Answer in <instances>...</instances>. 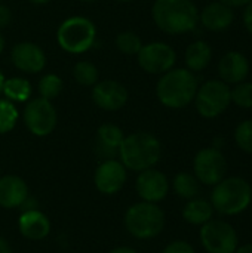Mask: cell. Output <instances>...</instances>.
Segmentation results:
<instances>
[{
	"instance_id": "cell-12",
	"label": "cell",
	"mask_w": 252,
	"mask_h": 253,
	"mask_svg": "<svg viewBox=\"0 0 252 253\" xmlns=\"http://www.w3.org/2000/svg\"><path fill=\"white\" fill-rule=\"evenodd\" d=\"M128 181V169L117 159L102 160L94 173L95 188L104 196H114L123 190Z\"/></svg>"
},
{
	"instance_id": "cell-42",
	"label": "cell",
	"mask_w": 252,
	"mask_h": 253,
	"mask_svg": "<svg viewBox=\"0 0 252 253\" xmlns=\"http://www.w3.org/2000/svg\"><path fill=\"white\" fill-rule=\"evenodd\" d=\"M117 1H120V3H129V1H132V0H117Z\"/></svg>"
},
{
	"instance_id": "cell-6",
	"label": "cell",
	"mask_w": 252,
	"mask_h": 253,
	"mask_svg": "<svg viewBox=\"0 0 252 253\" xmlns=\"http://www.w3.org/2000/svg\"><path fill=\"white\" fill-rule=\"evenodd\" d=\"M97 40L95 24L85 16H70L56 30V42L62 50L71 55L88 52Z\"/></svg>"
},
{
	"instance_id": "cell-33",
	"label": "cell",
	"mask_w": 252,
	"mask_h": 253,
	"mask_svg": "<svg viewBox=\"0 0 252 253\" xmlns=\"http://www.w3.org/2000/svg\"><path fill=\"white\" fill-rule=\"evenodd\" d=\"M242 19H244V25H245L247 31L252 36V0L245 6V12L242 15Z\"/></svg>"
},
{
	"instance_id": "cell-22",
	"label": "cell",
	"mask_w": 252,
	"mask_h": 253,
	"mask_svg": "<svg viewBox=\"0 0 252 253\" xmlns=\"http://www.w3.org/2000/svg\"><path fill=\"white\" fill-rule=\"evenodd\" d=\"M212 59V47L206 40H195L190 43L184 53L187 70L193 73L203 71Z\"/></svg>"
},
{
	"instance_id": "cell-32",
	"label": "cell",
	"mask_w": 252,
	"mask_h": 253,
	"mask_svg": "<svg viewBox=\"0 0 252 253\" xmlns=\"http://www.w3.org/2000/svg\"><path fill=\"white\" fill-rule=\"evenodd\" d=\"M12 21V10L0 3V30L6 28Z\"/></svg>"
},
{
	"instance_id": "cell-11",
	"label": "cell",
	"mask_w": 252,
	"mask_h": 253,
	"mask_svg": "<svg viewBox=\"0 0 252 253\" xmlns=\"http://www.w3.org/2000/svg\"><path fill=\"white\" fill-rule=\"evenodd\" d=\"M138 65L147 74H159L174 68L177 62V52L165 42H150L143 44L137 55Z\"/></svg>"
},
{
	"instance_id": "cell-43",
	"label": "cell",
	"mask_w": 252,
	"mask_h": 253,
	"mask_svg": "<svg viewBox=\"0 0 252 253\" xmlns=\"http://www.w3.org/2000/svg\"><path fill=\"white\" fill-rule=\"evenodd\" d=\"M80 1H86V3H91V1H95V0H80Z\"/></svg>"
},
{
	"instance_id": "cell-9",
	"label": "cell",
	"mask_w": 252,
	"mask_h": 253,
	"mask_svg": "<svg viewBox=\"0 0 252 253\" xmlns=\"http://www.w3.org/2000/svg\"><path fill=\"white\" fill-rule=\"evenodd\" d=\"M227 159L221 150L211 147L201 148L193 157V175L205 187H214L227 175Z\"/></svg>"
},
{
	"instance_id": "cell-23",
	"label": "cell",
	"mask_w": 252,
	"mask_h": 253,
	"mask_svg": "<svg viewBox=\"0 0 252 253\" xmlns=\"http://www.w3.org/2000/svg\"><path fill=\"white\" fill-rule=\"evenodd\" d=\"M171 187L174 193L186 202L198 197L201 193V182L196 179V176L192 172H178L174 176Z\"/></svg>"
},
{
	"instance_id": "cell-31",
	"label": "cell",
	"mask_w": 252,
	"mask_h": 253,
	"mask_svg": "<svg viewBox=\"0 0 252 253\" xmlns=\"http://www.w3.org/2000/svg\"><path fill=\"white\" fill-rule=\"evenodd\" d=\"M162 253H196L195 248L192 243H189L187 240H174L171 243H168Z\"/></svg>"
},
{
	"instance_id": "cell-20",
	"label": "cell",
	"mask_w": 252,
	"mask_h": 253,
	"mask_svg": "<svg viewBox=\"0 0 252 253\" xmlns=\"http://www.w3.org/2000/svg\"><path fill=\"white\" fill-rule=\"evenodd\" d=\"M125 138L123 130L114 123H104L97 130V151L105 159H114Z\"/></svg>"
},
{
	"instance_id": "cell-13",
	"label": "cell",
	"mask_w": 252,
	"mask_h": 253,
	"mask_svg": "<svg viewBox=\"0 0 252 253\" xmlns=\"http://www.w3.org/2000/svg\"><path fill=\"white\" fill-rule=\"evenodd\" d=\"M135 190L143 202L159 205L168 197L171 182L162 170L150 168L138 173L135 181Z\"/></svg>"
},
{
	"instance_id": "cell-8",
	"label": "cell",
	"mask_w": 252,
	"mask_h": 253,
	"mask_svg": "<svg viewBox=\"0 0 252 253\" xmlns=\"http://www.w3.org/2000/svg\"><path fill=\"white\" fill-rule=\"evenodd\" d=\"M199 240L206 253H233L239 245L236 228L230 222L215 218L201 227Z\"/></svg>"
},
{
	"instance_id": "cell-38",
	"label": "cell",
	"mask_w": 252,
	"mask_h": 253,
	"mask_svg": "<svg viewBox=\"0 0 252 253\" xmlns=\"http://www.w3.org/2000/svg\"><path fill=\"white\" fill-rule=\"evenodd\" d=\"M224 145H226V141H224V138H221V136H217V138L214 139V144H212V147H214V148H217V150H221V151H223Z\"/></svg>"
},
{
	"instance_id": "cell-37",
	"label": "cell",
	"mask_w": 252,
	"mask_h": 253,
	"mask_svg": "<svg viewBox=\"0 0 252 253\" xmlns=\"http://www.w3.org/2000/svg\"><path fill=\"white\" fill-rule=\"evenodd\" d=\"M0 253H12L10 245L3 237H0Z\"/></svg>"
},
{
	"instance_id": "cell-10",
	"label": "cell",
	"mask_w": 252,
	"mask_h": 253,
	"mask_svg": "<svg viewBox=\"0 0 252 253\" xmlns=\"http://www.w3.org/2000/svg\"><path fill=\"white\" fill-rule=\"evenodd\" d=\"M22 120L31 135L43 138L55 130L58 114L50 101L39 96L27 101L22 113Z\"/></svg>"
},
{
	"instance_id": "cell-15",
	"label": "cell",
	"mask_w": 252,
	"mask_h": 253,
	"mask_svg": "<svg viewBox=\"0 0 252 253\" xmlns=\"http://www.w3.org/2000/svg\"><path fill=\"white\" fill-rule=\"evenodd\" d=\"M12 64L22 73L36 74L46 67V55L43 49L33 42L16 43L10 52Z\"/></svg>"
},
{
	"instance_id": "cell-24",
	"label": "cell",
	"mask_w": 252,
	"mask_h": 253,
	"mask_svg": "<svg viewBox=\"0 0 252 253\" xmlns=\"http://www.w3.org/2000/svg\"><path fill=\"white\" fill-rule=\"evenodd\" d=\"M31 92H33L31 83L24 77L6 79L3 83V90H1V93L6 96V99L12 101L13 104L30 101Z\"/></svg>"
},
{
	"instance_id": "cell-17",
	"label": "cell",
	"mask_w": 252,
	"mask_h": 253,
	"mask_svg": "<svg viewBox=\"0 0 252 253\" xmlns=\"http://www.w3.org/2000/svg\"><path fill=\"white\" fill-rule=\"evenodd\" d=\"M28 199L27 182L16 175L0 176V208L12 211L25 205Z\"/></svg>"
},
{
	"instance_id": "cell-19",
	"label": "cell",
	"mask_w": 252,
	"mask_h": 253,
	"mask_svg": "<svg viewBox=\"0 0 252 253\" xmlns=\"http://www.w3.org/2000/svg\"><path fill=\"white\" fill-rule=\"evenodd\" d=\"M199 21L206 30L220 33L230 28L235 21V12L221 1H212L199 12Z\"/></svg>"
},
{
	"instance_id": "cell-7",
	"label": "cell",
	"mask_w": 252,
	"mask_h": 253,
	"mask_svg": "<svg viewBox=\"0 0 252 253\" xmlns=\"http://www.w3.org/2000/svg\"><path fill=\"white\" fill-rule=\"evenodd\" d=\"M201 117L212 120L220 117L232 104L230 86L220 79H211L198 87L193 99Z\"/></svg>"
},
{
	"instance_id": "cell-18",
	"label": "cell",
	"mask_w": 252,
	"mask_h": 253,
	"mask_svg": "<svg viewBox=\"0 0 252 253\" xmlns=\"http://www.w3.org/2000/svg\"><path fill=\"white\" fill-rule=\"evenodd\" d=\"M18 231L27 240L40 242L50 234V221L43 212L28 209L22 212L18 219Z\"/></svg>"
},
{
	"instance_id": "cell-5",
	"label": "cell",
	"mask_w": 252,
	"mask_h": 253,
	"mask_svg": "<svg viewBox=\"0 0 252 253\" xmlns=\"http://www.w3.org/2000/svg\"><path fill=\"white\" fill-rule=\"evenodd\" d=\"M125 228L137 240H151L162 234L166 225V215L156 203L138 202L125 212Z\"/></svg>"
},
{
	"instance_id": "cell-3",
	"label": "cell",
	"mask_w": 252,
	"mask_h": 253,
	"mask_svg": "<svg viewBox=\"0 0 252 253\" xmlns=\"http://www.w3.org/2000/svg\"><path fill=\"white\" fill-rule=\"evenodd\" d=\"M198 87V79L193 71L174 67L160 76L156 84V95L163 107L181 110L193 102Z\"/></svg>"
},
{
	"instance_id": "cell-14",
	"label": "cell",
	"mask_w": 252,
	"mask_h": 253,
	"mask_svg": "<svg viewBox=\"0 0 252 253\" xmlns=\"http://www.w3.org/2000/svg\"><path fill=\"white\" fill-rule=\"evenodd\" d=\"M128 89L117 80H102L92 86V101L104 111H117L128 102Z\"/></svg>"
},
{
	"instance_id": "cell-1",
	"label": "cell",
	"mask_w": 252,
	"mask_h": 253,
	"mask_svg": "<svg viewBox=\"0 0 252 253\" xmlns=\"http://www.w3.org/2000/svg\"><path fill=\"white\" fill-rule=\"evenodd\" d=\"M151 18L166 34L190 33L199 22V10L193 0H154Z\"/></svg>"
},
{
	"instance_id": "cell-29",
	"label": "cell",
	"mask_w": 252,
	"mask_h": 253,
	"mask_svg": "<svg viewBox=\"0 0 252 253\" xmlns=\"http://www.w3.org/2000/svg\"><path fill=\"white\" fill-rule=\"evenodd\" d=\"M230 96L232 102L244 110H251L252 108V82H241L233 84L230 87Z\"/></svg>"
},
{
	"instance_id": "cell-30",
	"label": "cell",
	"mask_w": 252,
	"mask_h": 253,
	"mask_svg": "<svg viewBox=\"0 0 252 253\" xmlns=\"http://www.w3.org/2000/svg\"><path fill=\"white\" fill-rule=\"evenodd\" d=\"M233 139L241 151L247 154H252V119L242 120L235 127Z\"/></svg>"
},
{
	"instance_id": "cell-39",
	"label": "cell",
	"mask_w": 252,
	"mask_h": 253,
	"mask_svg": "<svg viewBox=\"0 0 252 253\" xmlns=\"http://www.w3.org/2000/svg\"><path fill=\"white\" fill-rule=\"evenodd\" d=\"M30 3H33V4H46V3H49L50 0H28Z\"/></svg>"
},
{
	"instance_id": "cell-25",
	"label": "cell",
	"mask_w": 252,
	"mask_h": 253,
	"mask_svg": "<svg viewBox=\"0 0 252 253\" xmlns=\"http://www.w3.org/2000/svg\"><path fill=\"white\" fill-rule=\"evenodd\" d=\"M73 77L74 80L85 87H92L100 77L98 68L91 61H77L73 67Z\"/></svg>"
},
{
	"instance_id": "cell-44",
	"label": "cell",
	"mask_w": 252,
	"mask_h": 253,
	"mask_svg": "<svg viewBox=\"0 0 252 253\" xmlns=\"http://www.w3.org/2000/svg\"><path fill=\"white\" fill-rule=\"evenodd\" d=\"M0 3H1V0H0Z\"/></svg>"
},
{
	"instance_id": "cell-28",
	"label": "cell",
	"mask_w": 252,
	"mask_h": 253,
	"mask_svg": "<svg viewBox=\"0 0 252 253\" xmlns=\"http://www.w3.org/2000/svg\"><path fill=\"white\" fill-rule=\"evenodd\" d=\"M116 47L125 55H138L143 40L134 31H122L116 36Z\"/></svg>"
},
{
	"instance_id": "cell-34",
	"label": "cell",
	"mask_w": 252,
	"mask_h": 253,
	"mask_svg": "<svg viewBox=\"0 0 252 253\" xmlns=\"http://www.w3.org/2000/svg\"><path fill=\"white\" fill-rule=\"evenodd\" d=\"M218 1H221V3H224V4H227V6H230L232 9H235V7H245L251 0H218Z\"/></svg>"
},
{
	"instance_id": "cell-26",
	"label": "cell",
	"mask_w": 252,
	"mask_h": 253,
	"mask_svg": "<svg viewBox=\"0 0 252 253\" xmlns=\"http://www.w3.org/2000/svg\"><path fill=\"white\" fill-rule=\"evenodd\" d=\"M62 79L55 74V73H48L45 74L40 80H39V93H40V98L43 99H48V101H52L55 99L61 90H62Z\"/></svg>"
},
{
	"instance_id": "cell-35",
	"label": "cell",
	"mask_w": 252,
	"mask_h": 253,
	"mask_svg": "<svg viewBox=\"0 0 252 253\" xmlns=\"http://www.w3.org/2000/svg\"><path fill=\"white\" fill-rule=\"evenodd\" d=\"M233 253H252V243H244V245L239 243Z\"/></svg>"
},
{
	"instance_id": "cell-4",
	"label": "cell",
	"mask_w": 252,
	"mask_h": 253,
	"mask_svg": "<svg viewBox=\"0 0 252 253\" xmlns=\"http://www.w3.org/2000/svg\"><path fill=\"white\" fill-rule=\"evenodd\" d=\"M209 202L220 216H238L252 205V185L242 176H226L212 187Z\"/></svg>"
},
{
	"instance_id": "cell-41",
	"label": "cell",
	"mask_w": 252,
	"mask_h": 253,
	"mask_svg": "<svg viewBox=\"0 0 252 253\" xmlns=\"http://www.w3.org/2000/svg\"><path fill=\"white\" fill-rule=\"evenodd\" d=\"M3 49H4V37H3L1 33H0V53L3 52Z\"/></svg>"
},
{
	"instance_id": "cell-21",
	"label": "cell",
	"mask_w": 252,
	"mask_h": 253,
	"mask_svg": "<svg viewBox=\"0 0 252 253\" xmlns=\"http://www.w3.org/2000/svg\"><path fill=\"white\" fill-rule=\"evenodd\" d=\"M215 215V211L211 205L209 200L202 199V197H195L186 202L181 211L183 219L195 227H202L206 222H209Z\"/></svg>"
},
{
	"instance_id": "cell-2",
	"label": "cell",
	"mask_w": 252,
	"mask_h": 253,
	"mask_svg": "<svg viewBox=\"0 0 252 253\" xmlns=\"http://www.w3.org/2000/svg\"><path fill=\"white\" fill-rule=\"evenodd\" d=\"M162 153V144L153 133L134 132L125 135L117 154L128 170L140 173L146 169L154 168L160 162Z\"/></svg>"
},
{
	"instance_id": "cell-36",
	"label": "cell",
	"mask_w": 252,
	"mask_h": 253,
	"mask_svg": "<svg viewBox=\"0 0 252 253\" xmlns=\"http://www.w3.org/2000/svg\"><path fill=\"white\" fill-rule=\"evenodd\" d=\"M108 253H138L134 248H129V246H119V248H114L113 251H110Z\"/></svg>"
},
{
	"instance_id": "cell-27",
	"label": "cell",
	"mask_w": 252,
	"mask_h": 253,
	"mask_svg": "<svg viewBox=\"0 0 252 253\" xmlns=\"http://www.w3.org/2000/svg\"><path fill=\"white\" fill-rule=\"evenodd\" d=\"M19 113L15 104L9 99H0V135L9 133L16 126Z\"/></svg>"
},
{
	"instance_id": "cell-16",
	"label": "cell",
	"mask_w": 252,
	"mask_h": 253,
	"mask_svg": "<svg viewBox=\"0 0 252 253\" xmlns=\"http://www.w3.org/2000/svg\"><path fill=\"white\" fill-rule=\"evenodd\" d=\"M250 70L251 65L248 58L239 50H229L218 61L220 80H223L229 86L247 80Z\"/></svg>"
},
{
	"instance_id": "cell-40",
	"label": "cell",
	"mask_w": 252,
	"mask_h": 253,
	"mask_svg": "<svg viewBox=\"0 0 252 253\" xmlns=\"http://www.w3.org/2000/svg\"><path fill=\"white\" fill-rule=\"evenodd\" d=\"M4 76H3V73H1V70H0V95H1V90H3V83H4Z\"/></svg>"
}]
</instances>
